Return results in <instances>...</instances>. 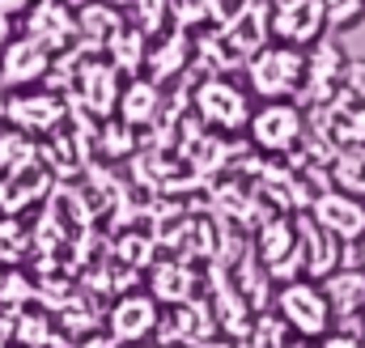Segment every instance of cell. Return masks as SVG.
<instances>
[{
    "label": "cell",
    "instance_id": "obj_16",
    "mask_svg": "<svg viewBox=\"0 0 365 348\" xmlns=\"http://www.w3.org/2000/svg\"><path fill=\"white\" fill-rule=\"evenodd\" d=\"M81 89H86L90 111H98V115H106V111L119 102V89H115V68H110V64H90V68L81 73Z\"/></svg>",
    "mask_w": 365,
    "mask_h": 348
},
{
    "label": "cell",
    "instance_id": "obj_19",
    "mask_svg": "<svg viewBox=\"0 0 365 348\" xmlns=\"http://www.w3.org/2000/svg\"><path fill=\"white\" fill-rule=\"evenodd\" d=\"M145 56H149V43L140 30H119L110 39V68L115 73H136L145 64Z\"/></svg>",
    "mask_w": 365,
    "mask_h": 348
},
{
    "label": "cell",
    "instance_id": "obj_1",
    "mask_svg": "<svg viewBox=\"0 0 365 348\" xmlns=\"http://www.w3.org/2000/svg\"><path fill=\"white\" fill-rule=\"evenodd\" d=\"M306 81V51L268 39L259 51L247 56V89L259 102H297Z\"/></svg>",
    "mask_w": 365,
    "mask_h": 348
},
{
    "label": "cell",
    "instance_id": "obj_15",
    "mask_svg": "<svg viewBox=\"0 0 365 348\" xmlns=\"http://www.w3.org/2000/svg\"><path fill=\"white\" fill-rule=\"evenodd\" d=\"M158 106H162V89L153 81H132V86L119 93V115L128 128H145L158 119Z\"/></svg>",
    "mask_w": 365,
    "mask_h": 348
},
{
    "label": "cell",
    "instance_id": "obj_9",
    "mask_svg": "<svg viewBox=\"0 0 365 348\" xmlns=\"http://www.w3.org/2000/svg\"><path fill=\"white\" fill-rule=\"evenodd\" d=\"M306 213H310V221L323 225L340 247H344V242H357L365 234V200L344 195V191H336V187H323V191L306 204Z\"/></svg>",
    "mask_w": 365,
    "mask_h": 348
},
{
    "label": "cell",
    "instance_id": "obj_2",
    "mask_svg": "<svg viewBox=\"0 0 365 348\" xmlns=\"http://www.w3.org/2000/svg\"><path fill=\"white\" fill-rule=\"evenodd\" d=\"M272 314L289 327L293 340H306V344H319L327 332H336V319H331V306L323 297V285L310 280V276H297V280H284L272 297Z\"/></svg>",
    "mask_w": 365,
    "mask_h": 348
},
{
    "label": "cell",
    "instance_id": "obj_7",
    "mask_svg": "<svg viewBox=\"0 0 365 348\" xmlns=\"http://www.w3.org/2000/svg\"><path fill=\"white\" fill-rule=\"evenodd\" d=\"M344 64H349V56L340 51L336 39H319L314 47H306V81H302V93H297V106L302 111L327 106L336 98V89H340Z\"/></svg>",
    "mask_w": 365,
    "mask_h": 348
},
{
    "label": "cell",
    "instance_id": "obj_30",
    "mask_svg": "<svg viewBox=\"0 0 365 348\" xmlns=\"http://www.w3.org/2000/svg\"><path fill=\"white\" fill-rule=\"evenodd\" d=\"M280 348H314V344H306V340H284Z\"/></svg>",
    "mask_w": 365,
    "mask_h": 348
},
{
    "label": "cell",
    "instance_id": "obj_6",
    "mask_svg": "<svg viewBox=\"0 0 365 348\" xmlns=\"http://www.w3.org/2000/svg\"><path fill=\"white\" fill-rule=\"evenodd\" d=\"M255 255H259V267L272 280H280V285L297 280L302 276V234H297V221L293 217H268L259 225Z\"/></svg>",
    "mask_w": 365,
    "mask_h": 348
},
{
    "label": "cell",
    "instance_id": "obj_22",
    "mask_svg": "<svg viewBox=\"0 0 365 348\" xmlns=\"http://www.w3.org/2000/svg\"><path fill=\"white\" fill-rule=\"evenodd\" d=\"M327 9V30L344 34V30H357L365 21V0H323Z\"/></svg>",
    "mask_w": 365,
    "mask_h": 348
},
{
    "label": "cell",
    "instance_id": "obj_14",
    "mask_svg": "<svg viewBox=\"0 0 365 348\" xmlns=\"http://www.w3.org/2000/svg\"><path fill=\"white\" fill-rule=\"evenodd\" d=\"M47 73V47L38 39H17L9 51H4V77L9 81H38Z\"/></svg>",
    "mask_w": 365,
    "mask_h": 348
},
{
    "label": "cell",
    "instance_id": "obj_11",
    "mask_svg": "<svg viewBox=\"0 0 365 348\" xmlns=\"http://www.w3.org/2000/svg\"><path fill=\"white\" fill-rule=\"evenodd\" d=\"M319 285H323V297H327L336 323H361V306H365V272L361 267H336Z\"/></svg>",
    "mask_w": 365,
    "mask_h": 348
},
{
    "label": "cell",
    "instance_id": "obj_18",
    "mask_svg": "<svg viewBox=\"0 0 365 348\" xmlns=\"http://www.w3.org/2000/svg\"><path fill=\"white\" fill-rule=\"evenodd\" d=\"M30 30H34L30 39H38L43 47H47V43H64V39L73 34V17H68L60 4H38L34 17H30Z\"/></svg>",
    "mask_w": 365,
    "mask_h": 348
},
{
    "label": "cell",
    "instance_id": "obj_28",
    "mask_svg": "<svg viewBox=\"0 0 365 348\" xmlns=\"http://www.w3.org/2000/svg\"><path fill=\"white\" fill-rule=\"evenodd\" d=\"M34 0H0V13H21V9H30Z\"/></svg>",
    "mask_w": 365,
    "mask_h": 348
},
{
    "label": "cell",
    "instance_id": "obj_24",
    "mask_svg": "<svg viewBox=\"0 0 365 348\" xmlns=\"http://www.w3.org/2000/svg\"><path fill=\"white\" fill-rule=\"evenodd\" d=\"M17 340H21L26 348H43L47 344V319H21Z\"/></svg>",
    "mask_w": 365,
    "mask_h": 348
},
{
    "label": "cell",
    "instance_id": "obj_29",
    "mask_svg": "<svg viewBox=\"0 0 365 348\" xmlns=\"http://www.w3.org/2000/svg\"><path fill=\"white\" fill-rule=\"evenodd\" d=\"M357 267H361V272H365V234H361V238H357Z\"/></svg>",
    "mask_w": 365,
    "mask_h": 348
},
{
    "label": "cell",
    "instance_id": "obj_27",
    "mask_svg": "<svg viewBox=\"0 0 365 348\" xmlns=\"http://www.w3.org/2000/svg\"><path fill=\"white\" fill-rule=\"evenodd\" d=\"M77 348H123V344H119V340H110V336H86Z\"/></svg>",
    "mask_w": 365,
    "mask_h": 348
},
{
    "label": "cell",
    "instance_id": "obj_17",
    "mask_svg": "<svg viewBox=\"0 0 365 348\" xmlns=\"http://www.w3.org/2000/svg\"><path fill=\"white\" fill-rule=\"evenodd\" d=\"M284 340H293V336H289V327L276 319L272 310H255V319L238 336V348H280Z\"/></svg>",
    "mask_w": 365,
    "mask_h": 348
},
{
    "label": "cell",
    "instance_id": "obj_12",
    "mask_svg": "<svg viewBox=\"0 0 365 348\" xmlns=\"http://www.w3.org/2000/svg\"><path fill=\"white\" fill-rule=\"evenodd\" d=\"M327 187L365 200V145H336L327 162Z\"/></svg>",
    "mask_w": 365,
    "mask_h": 348
},
{
    "label": "cell",
    "instance_id": "obj_26",
    "mask_svg": "<svg viewBox=\"0 0 365 348\" xmlns=\"http://www.w3.org/2000/svg\"><path fill=\"white\" fill-rule=\"evenodd\" d=\"M17 251H21L17 225H0V260H17Z\"/></svg>",
    "mask_w": 365,
    "mask_h": 348
},
{
    "label": "cell",
    "instance_id": "obj_5",
    "mask_svg": "<svg viewBox=\"0 0 365 348\" xmlns=\"http://www.w3.org/2000/svg\"><path fill=\"white\" fill-rule=\"evenodd\" d=\"M158 332H162V302L153 293H145V289L119 293L115 306L106 310V336L119 340L123 348L149 344Z\"/></svg>",
    "mask_w": 365,
    "mask_h": 348
},
{
    "label": "cell",
    "instance_id": "obj_31",
    "mask_svg": "<svg viewBox=\"0 0 365 348\" xmlns=\"http://www.w3.org/2000/svg\"><path fill=\"white\" fill-rule=\"evenodd\" d=\"M153 348H187V344H170V340H162V344H153Z\"/></svg>",
    "mask_w": 365,
    "mask_h": 348
},
{
    "label": "cell",
    "instance_id": "obj_8",
    "mask_svg": "<svg viewBox=\"0 0 365 348\" xmlns=\"http://www.w3.org/2000/svg\"><path fill=\"white\" fill-rule=\"evenodd\" d=\"M268 34L289 47H314L327 34V9L323 0H276L268 13Z\"/></svg>",
    "mask_w": 365,
    "mask_h": 348
},
{
    "label": "cell",
    "instance_id": "obj_23",
    "mask_svg": "<svg viewBox=\"0 0 365 348\" xmlns=\"http://www.w3.org/2000/svg\"><path fill=\"white\" fill-rule=\"evenodd\" d=\"M331 102H349V106H365V60H349L344 64V77Z\"/></svg>",
    "mask_w": 365,
    "mask_h": 348
},
{
    "label": "cell",
    "instance_id": "obj_21",
    "mask_svg": "<svg viewBox=\"0 0 365 348\" xmlns=\"http://www.w3.org/2000/svg\"><path fill=\"white\" fill-rule=\"evenodd\" d=\"M81 30L98 39V43H110L119 30H123V21H119V13H115V4H98V9H86L81 13Z\"/></svg>",
    "mask_w": 365,
    "mask_h": 348
},
{
    "label": "cell",
    "instance_id": "obj_10",
    "mask_svg": "<svg viewBox=\"0 0 365 348\" xmlns=\"http://www.w3.org/2000/svg\"><path fill=\"white\" fill-rule=\"evenodd\" d=\"M293 221H297V234H302V276H310V280L331 276V272L340 267V251H344V247H340L323 225H314L310 213H297Z\"/></svg>",
    "mask_w": 365,
    "mask_h": 348
},
{
    "label": "cell",
    "instance_id": "obj_13",
    "mask_svg": "<svg viewBox=\"0 0 365 348\" xmlns=\"http://www.w3.org/2000/svg\"><path fill=\"white\" fill-rule=\"evenodd\" d=\"M149 285H153V297L158 302H170V306H182V302H191V293H195V276H191V267L179 260H166L153 267V276H149Z\"/></svg>",
    "mask_w": 365,
    "mask_h": 348
},
{
    "label": "cell",
    "instance_id": "obj_20",
    "mask_svg": "<svg viewBox=\"0 0 365 348\" xmlns=\"http://www.w3.org/2000/svg\"><path fill=\"white\" fill-rule=\"evenodd\" d=\"M60 115H64V106L56 102V98H21V102H13V119L17 123H26V128H51V123H60Z\"/></svg>",
    "mask_w": 365,
    "mask_h": 348
},
{
    "label": "cell",
    "instance_id": "obj_4",
    "mask_svg": "<svg viewBox=\"0 0 365 348\" xmlns=\"http://www.w3.org/2000/svg\"><path fill=\"white\" fill-rule=\"evenodd\" d=\"M251 111H255L251 89L230 81V77H208L204 86L195 89V115L212 132H247Z\"/></svg>",
    "mask_w": 365,
    "mask_h": 348
},
{
    "label": "cell",
    "instance_id": "obj_25",
    "mask_svg": "<svg viewBox=\"0 0 365 348\" xmlns=\"http://www.w3.org/2000/svg\"><path fill=\"white\" fill-rule=\"evenodd\" d=\"M314 348H365V336H357V332H327Z\"/></svg>",
    "mask_w": 365,
    "mask_h": 348
},
{
    "label": "cell",
    "instance_id": "obj_3",
    "mask_svg": "<svg viewBox=\"0 0 365 348\" xmlns=\"http://www.w3.org/2000/svg\"><path fill=\"white\" fill-rule=\"evenodd\" d=\"M306 111L297 102H259L251 111V123H247V140L255 153H268V158H289L297 153L302 136H306Z\"/></svg>",
    "mask_w": 365,
    "mask_h": 348
},
{
    "label": "cell",
    "instance_id": "obj_33",
    "mask_svg": "<svg viewBox=\"0 0 365 348\" xmlns=\"http://www.w3.org/2000/svg\"><path fill=\"white\" fill-rule=\"evenodd\" d=\"M361 327H365V306H361Z\"/></svg>",
    "mask_w": 365,
    "mask_h": 348
},
{
    "label": "cell",
    "instance_id": "obj_32",
    "mask_svg": "<svg viewBox=\"0 0 365 348\" xmlns=\"http://www.w3.org/2000/svg\"><path fill=\"white\" fill-rule=\"evenodd\" d=\"M102 4H115V9H119V4H132V0H102Z\"/></svg>",
    "mask_w": 365,
    "mask_h": 348
}]
</instances>
